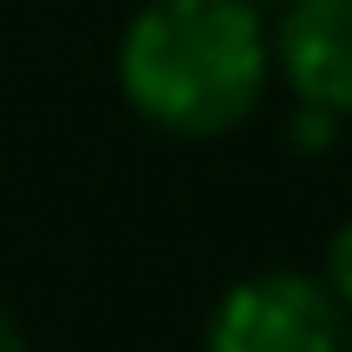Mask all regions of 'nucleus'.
I'll use <instances>...</instances> for the list:
<instances>
[{"mask_svg":"<svg viewBox=\"0 0 352 352\" xmlns=\"http://www.w3.org/2000/svg\"><path fill=\"white\" fill-rule=\"evenodd\" d=\"M267 72L274 33L254 0H151L118 39L124 104L170 138H222L248 124Z\"/></svg>","mask_w":352,"mask_h":352,"instance_id":"1","label":"nucleus"},{"mask_svg":"<svg viewBox=\"0 0 352 352\" xmlns=\"http://www.w3.org/2000/svg\"><path fill=\"white\" fill-rule=\"evenodd\" d=\"M346 352H352V340H346Z\"/></svg>","mask_w":352,"mask_h":352,"instance_id":"6","label":"nucleus"},{"mask_svg":"<svg viewBox=\"0 0 352 352\" xmlns=\"http://www.w3.org/2000/svg\"><path fill=\"white\" fill-rule=\"evenodd\" d=\"M320 280H327V294L352 314V222L333 228V241H327V274H320Z\"/></svg>","mask_w":352,"mask_h":352,"instance_id":"4","label":"nucleus"},{"mask_svg":"<svg viewBox=\"0 0 352 352\" xmlns=\"http://www.w3.org/2000/svg\"><path fill=\"white\" fill-rule=\"evenodd\" d=\"M0 352H26V340H20V327H13L7 314H0Z\"/></svg>","mask_w":352,"mask_h":352,"instance_id":"5","label":"nucleus"},{"mask_svg":"<svg viewBox=\"0 0 352 352\" xmlns=\"http://www.w3.org/2000/svg\"><path fill=\"white\" fill-rule=\"evenodd\" d=\"M274 72L300 104L352 118V0H287L274 20Z\"/></svg>","mask_w":352,"mask_h":352,"instance_id":"3","label":"nucleus"},{"mask_svg":"<svg viewBox=\"0 0 352 352\" xmlns=\"http://www.w3.org/2000/svg\"><path fill=\"white\" fill-rule=\"evenodd\" d=\"M209 352H346V307L327 294V280L267 267L215 300Z\"/></svg>","mask_w":352,"mask_h":352,"instance_id":"2","label":"nucleus"}]
</instances>
